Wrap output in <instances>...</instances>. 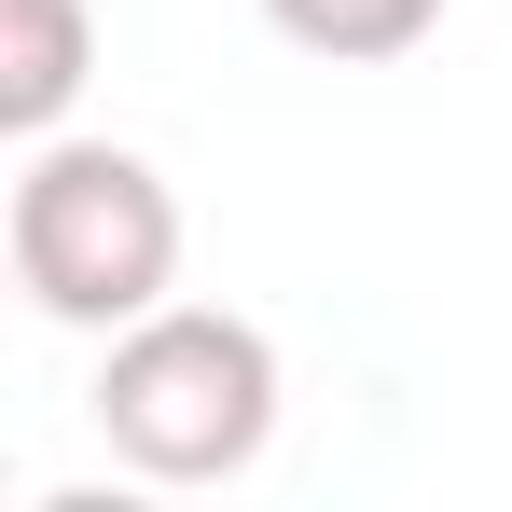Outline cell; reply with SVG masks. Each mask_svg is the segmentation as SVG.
I'll return each mask as SVG.
<instances>
[{
  "label": "cell",
  "instance_id": "3957f363",
  "mask_svg": "<svg viewBox=\"0 0 512 512\" xmlns=\"http://www.w3.org/2000/svg\"><path fill=\"white\" fill-rule=\"evenodd\" d=\"M84 84H97V14L84 0H0V125L56 139Z\"/></svg>",
  "mask_w": 512,
  "mask_h": 512
},
{
  "label": "cell",
  "instance_id": "7a4b0ae2",
  "mask_svg": "<svg viewBox=\"0 0 512 512\" xmlns=\"http://www.w3.org/2000/svg\"><path fill=\"white\" fill-rule=\"evenodd\" d=\"M277 333L236 305H153L125 319L97 360V443L139 471V485H236L263 443H277Z\"/></svg>",
  "mask_w": 512,
  "mask_h": 512
},
{
  "label": "cell",
  "instance_id": "277c9868",
  "mask_svg": "<svg viewBox=\"0 0 512 512\" xmlns=\"http://www.w3.org/2000/svg\"><path fill=\"white\" fill-rule=\"evenodd\" d=\"M263 28L305 42V56H333V70H388V56H416L443 28V0H263Z\"/></svg>",
  "mask_w": 512,
  "mask_h": 512
},
{
  "label": "cell",
  "instance_id": "6da1fadb",
  "mask_svg": "<svg viewBox=\"0 0 512 512\" xmlns=\"http://www.w3.org/2000/svg\"><path fill=\"white\" fill-rule=\"evenodd\" d=\"M0 250H14V291L56 319V333H125L180 291V194L153 153L125 139H28L14 167V208H0Z\"/></svg>",
  "mask_w": 512,
  "mask_h": 512
}]
</instances>
